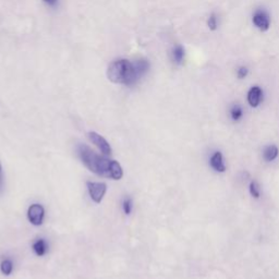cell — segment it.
Listing matches in <instances>:
<instances>
[{
	"label": "cell",
	"mask_w": 279,
	"mask_h": 279,
	"mask_svg": "<svg viewBox=\"0 0 279 279\" xmlns=\"http://www.w3.org/2000/svg\"><path fill=\"white\" fill-rule=\"evenodd\" d=\"M0 270H1V273L5 276H9V275L12 274V272H13L12 261L9 260V259L2 260L1 264H0Z\"/></svg>",
	"instance_id": "obj_12"
},
{
	"label": "cell",
	"mask_w": 279,
	"mask_h": 279,
	"mask_svg": "<svg viewBox=\"0 0 279 279\" xmlns=\"http://www.w3.org/2000/svg\"><path fill=\"white\" fill-rule=\"evenodd\" d=\"M78 154L87 169L98 176L114 180H120L124 177V170L118 161L109 159L105 155L97 154L87 145H79Z\"/></svg>",
	"instance_id": "obj_2"
},
{
	"label": "cell",
	"mask_w": 279,
	"mask_h": 279,
	"mask_svg": "<svg viewBox=\"0 0 279 279\" xmlns=\"http://www.w3.org/2000/svg\"><path fill=\"white\" fill-rule=\"evenodd\" d=\"M27 218L34 226H40L44 223L45 208L40 204H32L27 209Z\"/></svg>",
	"instance_id": "obj_4"
},
{
	"label": "cell",
	"mask_w": 279,
	"mask_h": 279,
	"mask_svg": "<svg viewBox=\"0 0 279 279\" xmlns=\"http://www.w3.org/2000/svg\"><path fill=\"white\" fill-rule=\"evenodd\" d=\"M249 70L247 67H240L239 69L237 70V75L239 79H244L248 75Z\"/></svg>",
	"instance_id": "obj_17"
},
{
	"label": "cell",
	"mask_w": 279,
	"mask_h": 279,
	"mask_svg": "<svg viewBox=\"0 0 279 279\" xmlns=\"http://www.w3.org/2000/svg\"><path fill=\"white\" fill-rule=\"evenodd\" d=\"M253 24L262 32L267 31L271 26L270 14L263 9H258L253 13Z\"/></svg>",
	"instance_id": "obj_6"
},
{
	"label": "cell",
	"mask_w": 279,
	"mask_h": 279,
	"mask_svg": "<svg viewBox=\"0 0 279 279\" xmlns=\"http://www.w3.org/2000/svg\"><path fill=\"white\" fill-rule=\"evenodd\" d=\"M207 25L209 27V30H212V31H215L217 28V25H218V23H217V16L215 13H212L211 15H209L208 17V20H207Z\"/></svg>",
	"instance_id": "obj_15"
},
{
	"label": "cell",
	"mask_w": 279,
	"mask_h": 279,
	"mask_svg": "<svg viewBox=\"0 0 279 279\" xmlns=\"http://www.w3.org/2000/svg\"><path fill=\"white\" fill-rule=\"evenodd\" d=\"M230 117L234 121H239L243 117V109L239 105H234L230 109Z\"/></svg>",
	"instance_id": "obj_13"
},
{
	"label": "cell",
	"mask_w": 279,
	"mask_h": 279,
	"mask_svg": "<svg viewBox=\"0 0 279 279\" xmlns=\"http://www.w3.org/2000/svg\"><path fill=\"white\" fill-rule=\"evenodd\" d=\"M43 1L47 5H49V7H55L58 2V0H43Z\"/></svg>",
	"instance_id": "obj_19"
},
{
	"label": "cell",
	"mask_w": 279,
	"mask_h": 279,
	"mask_svg": "<svg viewBox=\"0 0 279 279\" xmlns=\"http://www.w3.org/2000/svg\"><path fill=\"white\" fill-rule=\"evenodd\" d=\"M149 70L146 59H138L131 62L128 59H117L110 63L107 69V77L116 84L133 86L138 84Z\"/></svg>",
	"instance_id": "obj_1"
},
{
	"label": "cell",
	"mask_w": 279,
	"mask_h": 279,
	"mask_svg": "<svg viewBox=\"0 0 279 279\" xmlns=\"http://www.w3.org/2000/svg\"><path fill=\"white\" fill-rule=\"evenodd\" d=\"M263 100V91L260 86H253L248 92V103L251 107L257 108Z\"/></svg>",
	"instance_id": "obj_8"
},
{
	"label": "cell",
	"mask_w": 279,
	"mask_h": 279,
	"mask_svg": "<svg viewBox=\"0 0 279 279\" xmlns=\"http://www.w3.org/2000/svg\"><path fill=\"white\" fill-rule=\"evenodd\" d=\"M279 156V148L277 145H267V146L263 150V158L266 161H274L277 159V157Z\"/></svg>",
	"instance_id": "obj_9"
},
{
	"label": "cell",
	"mask_w": 279,
	"mask_h": 279,
	"mask_svg": "<svg viewBox=\"0 0 279 279\" xmlns=\"http://www.w3.org/2000/svg\"><path fill=\"white\" fill-rule=\"evenodd\" d=\"M209 166L216 172L224 173L226 171L227 167L224 161V155L220 150H216V152L213 153L211 158H209Z\"/></svg>",
	"instance_id": "obj_7"
},
{
	"label": "cell",
	"mask_w": 279,
	"mask_h": 279,
	"mask_svg": "<svg viewBox=\"0 0 279 279\" xmlns=\"http://www.w3.org/2000/svg\"><path fill=\"white\" fill-rule=\"evenodd\" d=\"M33 250L35 254L38 255V257H43L47 252L48 246L44 239H38L33 243Z\"/></svg>",
	"instance_id": "obj_11"
},
{
	"label": "cell",
	"mask_w": 279,
	"mask_h": 279,
	"mask_svg": "<svg viewBox=\"0 0 279 279\" xmlns=\"http://www.w3.org/2000/svg\"><path fill=\"white\" fill-rule=\"evenodd\" d=\"M2 188H3V172H2L1 162H0V192L2 191Z\"/></svg>",
	"instance_id": "obj_18"
},
{
	"label": "cell",
	"mask_w": 279,
	"mask_h": 279,
	"mask_svg": "<svg viewBox=\"0 0 279 279\" xmlns=\"http://www.w3.org/2000/svg\"><path fill=\"white\" fill-rule=\"evenodd\" d=\"M249 192L254 199H260L261 197V189L257 181H251L249 184Z\"/></svg>",
	"instance_id": "obj_14"
},
{
	"label": "cell",
	"mask_w": 279,
	"mask_h": 279,
	"mask_svg": "<svg viewBox=\"0 0 279 279\" xmlns=\"http://www.w3.org/2000/svg\"><path fill=\"white\" fill-rule=\"evenodd\" d=\"M86 185H87V191H89L91 199L95 203H97V204H100L107 192L106 183L87 181Z\"/></svg>",
	"instance_id": "obj_3"
},
{
	"label": "cell",
	"mask_w": 279,
	"mask_h": 279,
	"mask_svg": "<svg viewBox=\"0 0 279 279\" xmlns=\"http://www.w3.org/2000/svg\"><path fill=\"white\" fill-rule=\"evenodd\" d=\"M87 137H89L90 141L101 150L103 155H105V156L112 155V153H113L112 147H110L109 143L106 141V139H105L104 137L98 135V133H96L94 131L87 133Z\"/></svg>",
	"instance_id": "obj_5"
},
{
	"label": "cell",
	"mask_w": 279,
	"mask_h": 279,
	"mask_svg": "<svg viewBox=\"0 0 279 279\" xmlns=\"http://www.w3.org/2000/svg\"><path fill=\"white\" fill-rule=\"evenodd\" d=\"M132 201L131 199H125L124 202H122V208H124V212L126 215H130L132 212Z\"/></svg>",
	"instance_id": "obj_16"
},
{
	"label": "cell",
	"mask_w": 279,
	"mask_h": 279,
	"mask_svg": "<svg viewBox=\"0 0 279 279\" xmlns=\"http://www.w3.org/2000/svg\"><path fill=\"white\" fill-rule=\"evenodd\" d=\"M172 61L176 65H181L184 60V49L181 45H176L171 50Z\"/></svg>",
	"instance_id": "obj_10"
}]
</instances>
